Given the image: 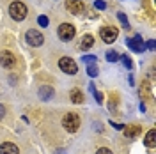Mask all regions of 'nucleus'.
Returning <instances> with one entry per match:
<instances>
[{"label":"nucleus","mask_w":156,"mask_h":154,"mask_svg":"<svg viewBox=\"0 0 156 154\" xmlns=\"http://www.w3.org/2000/svg\"><path fill=\"white\" fill-rule=\"evenodd\" d=\"M89 90L92 92V96H94V99H96V103H98V105H101V103H103V94H101V92H98V90H96V87H94V83H90V85H89Z\"/></svg>","instance_id":"obj_16"},{"label":"nucleus","mask_w":156,"mask_h":154,"mask_svg":"<svg viewBox=\"0 0 156 154\" xmlns=\"http://www.w3.org/2000/svg\"><path fill=\"white\" fill-rule=\"evenodd\" d=\"M27 7H25V4H21V2H12L9 5V14L12 19H16V21H21V19L27 18Z\"/></svg>","instance_id":"obj_1"},{"label":"nucleus","mask_w":156,"mask_h":154,"mask_svg":"<svg viewBox=\"0 0 156 154\" xmlns=\"http://www.w3.org/2000/svg\"><path fill=\"white\" fill-rule=\"evenodd\" d=\"M121 60H122V64H124L128 69H133V60L128 57V55H121Z\"/></svg>","instance_id":"obj_20"},{"label":"nucleus","mask_w":156,"mask_h":154,"mask_svg":"<svg viewBox=\"0 0 156 154\" xmlns=\"http://www.w3.org/2000/svg\"><path fill=\"white\" fill-rule=\"evenodd\" d=\"M75 2H82V0H75Z\"/></svg>","instance_id":"obj_28"},{"label":"nucleus","mask_w":156,"mask_h":154,"mask_svg":"<svg viewBox=\"0 0 156 154\" xmlns=\"http://www.w3.org/2000/svg\"><path fill=\"white\" fill-rule=\"evenodd\" d=\"M39 97H41L43 101H48V99H51V97H53V89H51L50 85L39 87Z\"/></svg>","instance_id":"obj_12"},{"label":"nucleus","mask_w":156,"mask_h":154,"mask_svg":"<svg viewBox=\"0 0 156 154\" xmlns=\"http://www.w3.org/2000/svg\"><path fill=\"white\" fill-rule=\"evenodd\" d=\"M144 142H146V145H147V147H151V149L154 147V145H156V131H154V129H149V131H147Z\"/></svg>","instance_id":"obj_15"},{"label":"nucleus","mask_w":156,"mask_h":154,"mask_svg":"<svg viewBox=\"0 0 156 154\" xmlns=\"http://www.w3.org/2000/svg\"><path fill=\"white\" fill-rule=\"evenodd\" d=\"M69 97H71V101L73 103H76V105H80V103H83V92L82 90H78V89H73L71 92H69Z\"/></svg>","instance_id":"obj_14"},{"label":"nucleus","mask_w":156,"mask_h":154,"mask_svg":"<svg viewBox=\"0 0 156 154\" xmlns=\"http://www.w3.org/2000/svg\"><path fill=\"white\" fill-rule=\"evenodd\" d=\"M87 75L92 78H96L98 75H99V71H98V66H94V64H87Z\"/></svg>","instance_id":"obj_17"},{"label":"nucleus","mask_w":156,"mask_h":154,"mask_svg":"<svg viewBox=\"0 0 156 154\" xmlns=\"http://www.w3.org/2000/svg\"><path fill=\"white\" fill-rule=\"evenodd\" d=\"M94 7L99 11H103V9H107V4L103 2V0H98V2H94Z\"/></svg>","instance_id":"obj_22"},{"label":"nucleus","mask_w":156,"mask_h":154,"mask_svg":"<svg viewBox=\"0 0 156 154\" xmlns=\"http://www.w3.org/2000/svg\"><path fill=\"white\" fill-rule=\"evenodd\" d=\"M122 133H124L126 138H135V136H138L140 133H142V128H140L138 124L124 126V128H122Z\"/></svg>","instance_id":"obj_10"},{"label":"nucleus","mask_w":156,"mask_h":154,"mask_svg":"<svg viewBox=\"0 0 156 154\" xmlns=\"http://www.w3.org/2000/svg\"><path fill=\"white\" fill-rule=\"evenodd\" d=\"M126 46L131 51H135V53H140V51H144L146 50V44H144V41H142V37L136 34L135 37H131V39H126Z\"/></svg>","instance_id":"obj_6"},{"label":"nucleus","mask_w":156,"mask_h":154,"mask_svg":"<svg viewBox=\"0 0 156 154\" xmlns=\"http://www.w3.org/2000/svg\"><path fill=\"white\" fill-rule=\"evenodd\" d=\"M66 9H68L69 12H75V14H82V12H85V5H83L82 2L68 0V2H66Z\"/></svg>","instance_id":"obj_9"},{"label":"nucleus","mask_w":156,"mask_h":154,"mask_svg":"<svg viewBox=\"0 0 156 154\" xmlns=\"http://www.w3.org/2000/svg\"><path fill=\"white\" fill-rule=\"evenodd\" d=\"M37 23H39V25H41V27H48L50 19L46 18V16H37Z\"/></svg>","instance_id":"obj_21"},{"label":"nucleus","mask_w":156,"mask_h":154,"mask_svg":"<svg viewBox=\"0 0 156 154\" xmlns=\"http://www.w3.org/2000/svg\"><path fill=\"white\" fill-rule=\"evenodd\" d=\"M92 44H94V37L90 36V34H85L83 37H82V41H80V50H90L92 48Z\"/></svg>","instance_id":"obj_13"},{"label":"nucleus","mask_w":156,"mask_h":154,"mask_svg":"<svg viewBox=\"0 0 156 154\" xmlns=\"http://www.w3.org/2000/svg\"><path fill=\"white\" fill-rule=\"evenodd\" d=\"M96 154H114V152H112L110 149H107V147H99L96 151Z\"/></svg>","instance_id":"obj_23"},{"label":"nucleus","mask_w":156,"mask_h":154,"mask_svg":"<svg viewBox=\"0 0 156 154\" xmlns=\"http://www.w3.org/2000/svg\"><path fill=\"white\" fill-rule=\"evenodd\" d=\"M99 36H101V39L105 43H114L117 39V36H119V30L115 27H103L99 30Z\"/></svg>","instance_id":"obj_7"},{"label":"nucleus","mask_w":156,"mask_h":154,"mask_svg":"<svg viewBox=\"0 0 156 154\" xmlns=\"http://www.w3.org/2000/svg\"><path fill=\"white\" fill-rule=\"evenodd\" d=\"M119 58H121V55H119L117 51H114V50H110V51L107 53V60L108 62H117Z\"/></svg>","instance_id":"obj_18"},{"label":"nucleus","mask_w":156,"mask_h":154,"mask_svg":"<svg viewBox=\"0 0 156 154\" xmlns=\"http://www.w3.org/2000/svg\"><path fill=\"white\" fill-rule=\"evenodd\" d=\"M0 64H2V68H5V69H12L16 66V57H14L11 51L4 50V51L0 53Z\"/></svg>","instance_id":"obj_8"},{"label":"nucleus","mask_w":156,"mask_h":154,"mask_svg":"<svg viewBox=\"0 0 156 154\" xmlns=\"http://www.w3.org/2000/svg\"><path fill=\"white\" fill-rule=\"evenodd\" d=\"M117 18H119V21L122 23V27H124V29H129V21H128V18H126V14H124V12H117Z\"/></svg>","instance_id":"obj_19"},{"label":"nucleus","mask_w":156,"mask_h":154,"mask_svg":"<svg viewBox=\"0 0 156 154\" xmlns=\"http://www.w3.org/2000/svg\"><path fill=\"white\" fill-rule=\"evenodd\" d=\"M75 27L71 25V23H62L60 27H58V37L62 39V41H71V39L75 37Z\"/></svg>","instance_id":"obj_5"},{"label":"nucleus","mask_w":156,"mask_h":154,"mask_svg":"<svg viewBox=\"0 0 156 154\" xmlns=\"http://www.w3.org/2000/svg\"><path fill=\"white\" fill-rule=\"evenodd\" d=\"M146 48H149V50H154V39H151L149 43H147V46Z\"/></svg>","instance_id":"obj_25"},{"label":"nucleus","mask_w":156,"mask_h":154,"mask_svg":"<svg viewBox=\"0 0 156 154\" xmlns=\"http://www.w3.org/2000/svg\"><path fill=\"white\" fill-rule=\"evenodd\" d=\"M58 66H60V69L66 73V75H76V62L73 60V58H69V57H64V58H60L58 60Z\"/></svg>","instance_id":"obj_4"},{"label":"nucleus","mask_w":156,"mask_h":154,"mask_svg":"<svg viewBox=\"0 0 156 154\" xmlns=\"http://www.w3.org/2000/svg\"><path fill=\"white\" fill-rule=\"evenodd\" d=\"M62 126H64V129L69 131V133H76L78 128H80V117L76 114H68V115H64V119H62Z\"/></svg>","instance_id":"obj_2"},{"label":"nucleus","mask_w":156,"mask_h":154,"mask_svg":"<svg viewBox=\"0 0 156 154\" xmlns=\"http://www.w3.org/2000/svg\"><path fill=\"white\" fill-rule=\"evenodd\" d=\"M25 39H27V43H29L30 46H41L43 44V41H44V37H43V34L41 32H37V30L30 29L27 30V34H25Z\"/></svg>","instance_id":"obj_3"},{"label":"nucleus","mask_w":156,"mask_h":154,"mask_svg":"<svg viewBox=\"0 0 156 154\" xmlns=\"http://www.w3.org/2000/svg\"><path fill=\"white\" fill-rule=\"evenodd\" d=\"M110 124L114 126L115 129H121V131H122V128H124V124H115V122H110Z\"/></svg>","instance_id":"obj_26"},{"label":"nucleus","mask_w":156,"mask_h":154,"mask_svg":"<svg viewBox=\"0 0 156 154\" xmlns=\"http://www.w3.org/2000/svg\"><path fill=\"white\" fill-rule=\"evenodd\" d=\"M94 60H96L94 55H85V57H83V62H85V64H92Z\"/></svg>","instance_id":"obj_24"},{"label":"nucleus","mask_w":156,"mask_h":154,"mask_svg":"<svg viewBox=\"0 0 156 154\" xmlns=\"http://www.w3.org/2000/svg\"><path fill=\"white\" fill-rule=\"evenodd\" d=\"M4 114H5V110H4V106L0 105V119H2V117H4Z\"/></svg>","instance_id":"obj_27"},{"label":"nucleus","mask_w":156,"mask_h":154,"mask_svg":"<svg viewBox=\"0 0 156 154\" xmlns=\"http://www.w3.org/2000/svg\"><path fill=\"white\" fill-rule=\"evenodd\" d=\"M0 154H20V149L11 142H4L0 145Z\"/></svg>","instance_id":"obj_11"}]
</instances>
